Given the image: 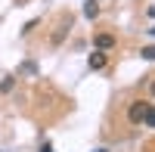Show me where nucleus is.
<instances>
[{
  "instance_id": "obj_10",
  "label": "nucleus",
  "mask_w": 155,
  "mask_h": 152,
  "mask_svg": "<svg viewBox=\"0 0 155 152\" xmlns=\"http://www.w3.org/2000/svg\"><path fill=\"white\" fill-rule=\"evenodd\" d=\"M149 90H152V96H155V81H152V87H149Z\"/></svg>"
},
{
  "instance_id": "obj_6",
  "label": "nucleus",
  "mask_w": 155,
  "mask_h": 152,
  "mask_svg": "<svg viewBox=\"0 0 155 152\" xmlns=\"http://www.w3.org/2000/svg\"><path fill=\"white\" fill-rule=\"evenodd\" d=\"M140 56H143L146 62H155V47H143V53H140Z\"/></svg>"
},
{
  "instance_id": "obj_3",
  "label": "nucleus",
  "mask_w": 155,
  "mask_h": 152,
  "mask_svg": "<svg viewBox=\"0 0 155 152\" xmlns=\"http://www.w3.org/2000/svg\"><path fill=\"white\" fill-rule=\"evenodd\" d=\"M93 47H96V50H112V47H115V37H112V34H96V37H93Z\"/></svg>"
},
{
  "instance_id": "obj_11",
  "label": "nucleus",
  "mask_w": 155,
  "mask_h": 152,
  "mask_svg": "<svg viewBox=\"0 0 155 152\" xmlns=\"http://www.w3.org/2000/svg\"><path fill=\"white\" fill-rule=\"evenodd\" d=\"M96 152H106V149H96Z\"/></svg>"
},
{
  "instance_id": "obj_1",
  "label": "nucleus",
  "mask_w": 155,
  "mask_h": 152,
  "mask_svg": "<svg viewBox=\"0 0 155 152\" xmlns=\"http://www.w3.org/2000/svg\"><path fill=\"white\" fill-rule=\"evenodd\" d=\"M146 112H149V103H146V99H134L130 109H127V121H130V124H143V121H146Z\"/></svg>"
},
{
  "instance_id": "obj_12",
  "label": "nucleus",
  "mask_w": 155,
  "mask_h": 152,
  "mask_svg": "<svg viewBox=\"0 0 155 152\" xmlns=\"http://www.w3.org/2000/svg\"><path fill=\"white\" fill-rule=\"evenodd\" d=\"M149 31H152V34H155V28H149Z\"/></svg>"
},
{
  "instance_id": "obj_4",
  "label": "nucleus",
  "mask_w": 155,
  "mask_h": 152,
  "mask_svg": "<svg viewBox=\"0 0 155 152\" xmlns=\"http://www.w3.org/2000/svg\"><path fill=\"white\" fill-rule=\"evenodd\" d=\"M84 16H87L90 22H93V19L99 16V6H96V0H87V3H84Z\"/></svg>"
},
{
  "instance_id": "obj_7",
  "label": "nucleus",
  "mask_w": 155,
  "mask_h": 152,
  "mask_svg": "<svg viewBox=\"0 0 155 152\" xmlns=\"http://www.w3.org/2000/svg\"><path fill=\"white\" fill-rule=\"evenodd\" d=\"M12 90V78H3V84H0V93H9Z\"/></svg>"
},
{
  "instance_id": "obj_8",
  "label": "nucleus",
  "mask_w": 155,
  "mask_h": 152,
  "mask_svg": "<svg viewBox=\"0 0 155 152\" xmlns=\"http://www.w3.org/2000/svg\"><path fill=\"white\" fill-rule=\"evenodd\" d=\"M22 71H28V74H34V71H37V65H34V62H25V65H22Z\"/></svg>"
},
{
  "instance_id": "obj_5",
  "label": "nucleus",
  "mask_w": 155,
  "mask_h": 152,
  "mask_svg": "<svg viewBox=\"0 0 155 152\" xmlns=\"http://www.w3.org/2000/svg\"><path fill=\"white\" fill-rule=\"evenodd\" d=\"M146 127H155V106H149V112H146Z\"/></svg>"
},
{
  "instance_id": "obj_2",
  "label": "nucleus",
  "mask_w": 155,
  "mask_h": 152,
  "mask_svg": "<svg viewBox=\"0 0 155 152\" xmlns=\"http://www.w3.org/2000/svg\"><path fill=\"white\" fill-rule=\"evenodd\" d=\"M87 65L93 68V71L106 68V53H102V50H93V53H90V59H87Z\"/></svg>"
},
{
  "instance_id": "obj_9",
  "label": "nucleus",
  "mask_w": 155,
  "mask_h": 152,
  "mask_svg": "<svg viewBox=\"0 0 155 152\" xmlns=\"http://www.w3.org/2000/svg\"><path fill=\"white\" fill-rule=\"evenodd\" d=\"M41 152H53V146H50V143H44V146H41Z\"/></svg>"
}]
</instances>
